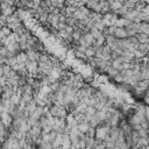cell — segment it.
Returning <instances> with one entry per match:
<instances>
[{"label": "cell", "mask_w": 149, "mask_h": 149, "mask_svg": "<svg viewBox=\"0 0 149 149\" xmlns=\"http://www.w3.org/2000/svg\"><path fill=\"white\" fill-rule=\"evenodd\" d=\"M139 41V44H149V35L143 34V33H139L135 36Z\"/></svg>", "instance_id": "3957f363"}, {"label": "cell", "mask_w": 149, "mask_h": 149, "mask_svg": "<svg viewBox=\"0 0 149 149\" xmlns=\"http://www.w3.org/2000/svg\"><path fill=\"white\" fill-rule=\"evenodd\" d=\"M113 36L118 40H123V38H128L126 28H118L114 27V31H113Z\"/></svg>", "instance_id": "6da1fadb"}, {"label": "cell", "mask_w": 149, "mask_h": 149, "mask_svg": "<svg viewBox=\"0 0 149 149\" xmlns=\"http://www.w3.org/2000/svg\"><path fill=\"white\" fill-rule=\"evenodd\" d=\"M119 73H120V71H119V70H116V69H114L113 66H109V68H108V70H107V72H106L107 77H108V78H112V79H113L115 76H118Z\"/></svg>", "instance_id": "5b68a950"}, {"label": "cell", "mask_w": 149, "mask_h": 149, "mask_svg": "<svg viewBox=\"0 0 149 149\" xmlns=\"http://www.w3.org/2000/svg\"><path fill=\"white\" fill-rule=\"evenodd\" d=\"M142 13H143L144 15L149 16V5H146V6L143 7V9H142Z\"/></svg>", "instance_id": "ba28073f"}, {"label": "cell", "mask_w": 149, "mask_h": 149, "mask_svg": "<svg viewBox=\"0 0 149 149\" xmlns=\"http://www.w3.org/2000/svg\"><path fill=\"white\" fill-rule=\"evenodd\" d=\"M85 55H86L87 58H92V57L95 56V51H94V49H93L92 47H88V48H86V50H85Z\"/></svg>", "instance_id": "52a82bcc"}, {"label": "cell", "mask_w": 149, "mask_h": 149, "mask_svg": "<svg viewBox=\"0 0 149 149\" xmlns=\"http://www.w3.org/2000/svg\"><path fill=\"white\" fill-rule=\"evenodd\" d=\"M26 54L28 56V61H30V62H38L40 61V56H41L40 51L28 50V51H26Z\"/></svg>", "instance_id": "7a4b0ae2"}, {"label": "cell", "mask_w": 149, "mask_h": 149, "mask_svg": "<svg viewBox=\"0 0 149 149\" xmlns=\"http://www.w3.org/2000/svg\"><path fill=\"white\" fill-rule=\"evenodd\" d=\"M0 15H1V7H0Z\"/></svg>", "instance_id": "9c48e42d"}, {"label": "cell", "mask_w": 149, "mask_h": 149, "mask_svg": "<svg viewBox=\"0 0 149 149\" xmlns=\"http://www.w3.org/2000/svg\"><path fill=\"white\" fill-rule=\"evenodd\" d=\"M0 30H1V33L3 34V36H5V37L10 36V35H12V33H13V31H12V29H10V28H8L7 26H2V27L0 28Z\"/></svg>", "instance_id": "8992f818"}, {"label": "cell", "mask_w": 149, "mask_h": 149, "mask_svg": "<svg viewBox=\"0 0 149 149\" xmlns=\"http://www.w3.org/2000/svg\"><path fill=\"white\" fill-rule=\"evenodd\" d=\"M77 127H78V129H79V132L81 134H86L88 132V129H90V125L87 122H80V123L77 125Z\"/></svg>", "instance_id": "277c9868"}]
</instances>
